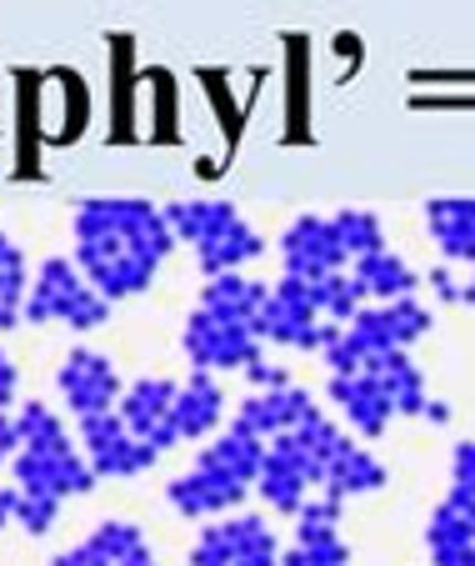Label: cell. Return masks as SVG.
I'll use <instances>...</instances> for the list:
<instances>
[{"instance_id": "obj_16", "label": "cell", "mask_w": 475, "mask_h": 566, "mask_svg": "<svg viewBox=\"0 0 475 566\" xmlns=\"http://www.w3.org/2000/svg\"><path fill=\"white\" fill-rule=\"evenodd\" d=\"M221 411H225V391L215 386L211 371H196V376H190V381L176 391V437H180V441L205 437V431L221 421Z\"/></svg>"}, {"instance_id": "obj_25", "label": "cell", "mask_w": 475, "mask_h": 566, "mask_svg": "<svg viewBox=\"0 0 475 566\" xmlns=\"http://www.w3.org/2000/svg\"><path fill=\"white\" fill-rule=\"evenodd\" d=\"M21 447H25V437H21V421H15L11 411H0V467H6V461H15V457H21Z\"/></svg>"}, {"instance_id": "obj_7", "label": "cell", "mask_w": 475, "mask_h": 566, "mask_svg": "<svg viewBox=\"0 0 475 566\" xmlns=\"http://www.w3.org/2000/svg\"><path fill=\"white\" fill-rule=\"evenodd\" d=\"M106 316H110V301L85 281V271L71 256L41 261V271L31 281V296H25V321L31 326L65 321L75 332H95V326H106Z\"/></svg>"}, {"instance_id": "obj_14", "label": "cell", "mask_w": 475, "mask_h": 566, "mask_svg": "<svg viewBox=\"0 0 475 566\" xmlns=\"http://www.w3.org/2000/svg\"><path fill=\"white\" fill-rule=\"evenodd\" d=\"M330 396H336V407L346 411L350 427H356L360 437H380L395 417L391 396H386V386L376 381V371H336Z\"/></svg>"}, {"instance_id": "obj_4", "label": "cell", "mask_w": 475, "mask_h": 566, "mask_svg": "<svg viewBox=\"0 0 475 566\" xmlns=\"http://www.w3.org/2000/svg\"><path fill=\"white\" fill-rule=\"evenodd\" d=\"M261 461H265V441L245 427H231L215 447L201 451L196 471L170 481V506L180 516H211V512H225L245 496L255 476H261Z\"/></svg>"}, {"instance_id": "obj_1", "label": "cell", "mask_w": 475, "mask_h": 566, "mask_svg": "<svg viewBox=\"0 0 475 566\" xmlns=\"http://www.w3.org/2000/svg\"><path fill=\"white\" fill-rule=\"evenodd\" d=\"M170 247L176 231L150 201H81L75 211V266L106 301L146 291Z\"/></svg>"}, {"instance_id": "obj_23", "label": "cell", "mask_w": 475, "mask_h": 566, "mask_svg": "<svg viewBox=\"0 0 475 566\" xmlns=\"http://www.w3.org/2000/svg\"><path fill=\"white\" fill-rule=\"evenodd\" d=\"M51 566H116V562H110V556H106V546L95 542V536H85L81 546H71V552H61Z\"/></svg>"}, {"instance_id": "obj_24", "label": "cell", "mask_w": 475, "mask_h": 566, "mask_svg": "<svg viewBox=\"0 0 475 566\" xmlns=\"http://www.w3.org/2000/svg\"><path fill=\"white\" fill-rule=\"evenodd\" d=\"M455 492L475 496V441H461V447H455Z\"/></svg>"}, {"instance_id": "obj_30", "label": "cell", "mask_w": 475, "mask_h": 566, "mask_svg": "<svg viewBox=\"0 0 475 566\" xmlns=\"http://www.w3.org/2000/svg\"><path fill=\"white\" fill-rule=\"evenodd\" d=\"M6 251H11V241H6V235H0V256H6Z\"/></svg>"}, {"instance_id": "obj_2", "label": "cell", "mask_w": 475, "mask_h": 566, "mask_svg": "<svg viewBox=\"0 0 475 566\" xmlns=\"http://www.w3.org/2000/svg\"><path fill=\"white\" fill-rule=\"evenodd\" d=\"M261 306H265V286L245 281L235 271L211 276L196 316L186 321V352L201 371H231L245 366L251 371L261 361Z\"/></svg>"}, {"instance_id": "obj_3", "label": "cell", "mask_w": 475, "mask_h": 566, "mask_svg": "<svg viewBox=\"0 0 475 566\" xmlns=\"http://www.w3.org/2000/svg\"><path fill=\"white\" fill-rule=\"evenodd\" d=\"M21 457L11 461L15 467V486L21 492H35V496H81L95 486V467L85 461V451L71 441L65 421L55 417L45 401H25L21 407Z\"/></svg>"}, {"instance_id": "obj_17", "label": "cell", "mask_w": 475, "mask_h": 566, "mask_svg": "<svg viewBox=\"0 0 475 566\" xmlns=\"http://www.w3.org/2000/svg\"><path fill=\"white\" fill-rule=\"evenodd\" d=\"M425 221H431V235L441 241L445 256L475 266V201H435Z\"/></svg>"}, {"instance_id": "obj_13", "label": "cell", "mask_w": 475, "mask_h": 566, "mask_svg": "<svg viewBox=\"0 0 475 566\" xmlns=\"http://www.w3.org/2000/svg\"><path fill=\"white\" fill-rule=\"evenodd\" d=\"M196 566H275V542L255 516H241L196 542Z\"/></svg>"}, {"instance_id": "obj_10", "label": "cell", "mask_w": 475, "mask_h": 566, "mask_svg": "<svg viewBox=\"0 0 475 566\" xmlns=\"http://www.w3.org/2000/svg\"><path fill=\"white\" fill-rule=\"evenodd\" d=\"M55 381H61V396L71 401L75 417H95V411H116V401L126 391H120V376L116 366H110V356L101 352H71L61 361V371H55Z\"/></svg>"}, {"instance_id": "obj_15", "label": "cell", "mask_w": 475, "mask_h": 566, "mask_svg": "<svg viewBox=\"0 0 475 566\" xmlns=\"http://www.w3.org/2000/svg\"><path fill=\"white\" fill-rule=\"evenodd\" d=\"M310 411H316V407H310L306 391H296V386H271V391H261V396H251V401H245L241 417H235V427H245V431H255L261 441H271V437L296 431Z\"/></svg>"}, {"instance_id": "obj_18", "label": "cell", "mask_w": 475, "mask_h": 566, "mask_svg": "<svg viewBox=\"0 0 475 566\" xmlns=\"http://www.w3.org/2000/svg\"><path fill=\"white\" fill-rule=\"evenodd\" d=\"M356 286L366 291V296H380V301H401L415 291V271L405 266L401 256H391V251H370V256L356 261Z\"/></svg>"}, {"instance_id": "obj_9", "label": "cell", "mask_w": 475, "mask_h": 566, "mask_svg": "<svg viewBox=\"0 0 475 566\" xmlns=\"http://www.w3.org/2000/svg\"><path fill=\"white\" fill-rule=\"evenodd\" d=\"M75 441H81L85 461L95 467V476H140V471H150L160 457L156 447H146V441L120 421V411L75 417Z\"/></svg>"}, {"instance_id": "obj_12", "label": "cell", "mask_w": 475, "mask_h": 566, "mask_svg": "<svg viewBox=\"0 0 475 566\" xmlns=\"http://www.w3.org/2000/svg\"><path fill=\"white\" fill-rule=\"evenodd\" d=\"M281 256H285V271L300 281H320L330 271H340V261H350L346 247H340L336 221H320V216H306V221H296L285 231Z\"/></svg>"}, {"instance_id": "obj_21", "label": "cell", "mask_w": 475, "mask_h": 566, "mask_svg": "<svg viewBox=\"0 0 475 566\" xmlns=\"http://www.w3.org/2000/svg\"><path fill=\"white\" fill-rule=\"evenodd\" d=\"M336 231H340V247H346V256H370V251H386V241H380V221L366 211H346L336 216Z\"/></svg>"}, {"instance_id": "obj_8", "label": "cell", "mask_w": 475, "mask_h": 566, "mask_svg": "<svg viewBox=\"0 0 475 566\" xmlns=\"http://www.w3.org/2000/svg\"><path fill=\"white\" fill-rule=\"evenodd\" d=\"M326 311L316 306L310 296V281L300 276H285L275 291H265V306H261V336L265 342H281V346H330L340 336V326H320Z\"/></svg>"}, {"instance_id": "obj_29", "label": "cell", "mask_w": 475, "mask_h": 566, "mask_svg": "<svg viewBox=\"0 0 475 566\" xmlns=\"http://www.w3.org/2000/svg\"><path fill=\"white\" fill-rule=\"evenodd\" d=\"M465 301H475V276H471V286H465Z\"/></svg>"}, {"instance_id": "obj_11", "label": "cell", "mask_w": 475, "mask_h": 566, "mask_svg": "<svg viewBox=\"0 0 475 566\" xmlns=\"http://www.w3.org/2000/svg\"><path fill=\"white\" fill-rule=\"evenodd\" d=\"M176 391H180V386L176 381H160V376H156V381H136L116 401V411H120V421H126V427L146 441V447L166 451L170 441H180L176 437Z\"/></svg>"}, {"instance_id": "obj_27", "label": "cell", "mask_w": 475, "mask_h": 566, "mask_svg": "<svg viewBox=\"0 0 475 566\" xmlns=\"http://www.w3.org/2000/svg\"><path fill=\"white\" fill-rule=\"evenodd\" d=\"M15 506H21V486H0V526L15 522Z\"/></svg>"}, {"instance_id": "obj_5", "label": "cell", "mask_w": 475, "mask_h": 566, "mask_svg": "<svg viewBox=\"0 0 475 566\" xmlns=\"http://www.w3.org/2000/svg\"><path fill=\"white\" fill-rule=\"evenodd\" d=\"M425 326H431V311L411 296L380 301V306H370V311H356L346 332L326 346L330 366H336V371H360V366L376 361V356L405 352L415 336H425Z\"/></svg>"}, {"instance_id": "obj_28", "label": "cell", "mask_w": 475, "mask_h": 566, "mask_svg": "<svg viewBox=\"0 0 475 566\" xmlns=\"http://www.w3.org/2000/svg\"><path fill=\"white\" fill-rule=\"evenodd\" d=\"M116 566H156V556H150L146 542H136V546H126V552L116 556Z\"/></svg>"}, {"instance_id": "obj_22", "label": "cell", "mask_w": 475, "mask_h": 566, "mask_svg": "<svg viewBox=\"0 0 475 566\" xmlns=\"http://www.w3.org/2000/svg\"><path fill=\"white\" fill-rule=\"evenodd\" d=\"M61 516V496H35V492H21V506H15V526H25L31 536H45Z\"/></svg>"}, {"instance_id": "obj_19", "label": "cell", "mask_w": 475, "mask_h": 566, "mask_svg": "<svg viewBox=\"0 0 475 566\" xmlns=\"http://www.w3.org/2000/svg\"><path fill=\"white\" fill-rule=\"evenodd\" d=\"M326 486H330V496H350V492H376V486H386V467H380L370 451H360V447H340L336 451V461H330V471H326Z\"/></svg>"}, {"instance_id": "obj_26", "label": "cell", "mask_w": 475, "mask_h": 566, "mask_svg": "<svg viewBox=\"0 0 475 566\" xmlns=\"http://www.w3.org/2000/svg\"><path fill=\"white\" fill-rule=\"evenodd\" d=\"M15 401V366H11V356L0 352V411Z\"/></svg>"}, {"instance_id": "obj_20", "label": "cell", "mask_w": 475, "mask_h": 566, "mask_svg": "<svg viewBox=\"0 0 475 566\" xmlns=\"http://www.w3.org/2000/svg\"><path fill=\"white\" fill-rule=\"evenodd\" d=\"M25 296H31L25 256L11 247L6 256H0V332H11L15 321H25Z\"/></svg>"}, {"instance_id": "obj_6", "label": "cell", "mask_w": 475, "mask_h": 566, "mask_svg": "<svg viewBox=\"0 0 475 566\" xmlns=\"http://www.w3.org/2000/svg\"><path fill=\"white\" fill-rule=\"evenodd\" d=\"M166 221L180 241L196 247V256H201V266L211 271V276H225V271H235L241 261L261 256V235L225 201H176V206H166Z\"/></svg>"}]
</instances>
